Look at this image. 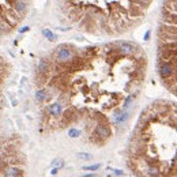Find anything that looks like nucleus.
<instances>
[{"instance_id":"nucleus-1","label":"nucleus","mask_w":177,"mask_h":177,"mask_svg":"<svg viewBox=\"0 0 177 177\" xmlns=\"http://www.w3.org/2000/svg\"><path fill=\"white\" fill-rule=\"evenodd\" d=\"M76 55H75L74 48H71L67 44H63L60 46H57V49L55 52V59L60 64H68L70 61H72V59Z\"/></svg>"},{"instance_id":"nucleus-2","label":"nucleus","mask_w":177,"mask_h":177,"mask_svg":"<svg viewBox=\"0 0 177 177\" xmlns=\"http://www.w3.org/2000/svg\"><path fill=\"white\" fill-rule=\"evenodd\" d=\"M117 52L121 56H136L139 52H141V48L134 45L129 41H119V42L115 44Z\"/></svg>"},{"instance_id":"nucleus-3","label":"nucleus","mask_w":177,"mask_h":177,"mask_svg":"<svg viewBox=\"0 0 177 177\" xmlns=\"http://www.w3.org/2000/svg\"><path fill=\"white\" fill-rule=\"evenodd\" d=\"M177 72V63H158V74L162 80L173 78Z\"/></svg>"},{"instance_id":"nucleus-4","label":"nucleus","mask_w":177,"mask_h":177,"mask_svg":"<svg viewBox=\"0 0 177 177\" xmlns=\"http://www.w3.org/2000/svg\"><path fill=\"white\" fill-rule=\"evenodd\" d=\"M110 134H112V129H110V127L106 123H98L95 125V128H94V136L98 138V139H101V141L108 139L110 136Z\"/></svg>"},{"instance_id":"nucleus-5","label":"nucleus","mask_w":177,"mask_h":177,"mask_svg":"<svg viewBox=\"0 0 177 177\" xmlns=\"http://www.w3.org/2000/svg\"><path fill=\"white\" fill-rule=\"evenodd\" d=\"M1 174H3V177H23V169L17 165L6 166L1 170Z\"/></svg>"},{"instance_id":"nucleus-6","label":"nucleus","mask_w":177,"mask_h":177,"mask_svg":"<svg viewBox=\"0 0 177 177\" xmlns=\"http://www.w3.org/2000/svg\"><path fill=\"white\" fill-rule=\"evenodd\" d=\"M27 7H29V3H26V1H12V8L21 18L27 12Z\"/></svg>"},{"instance_id":"nucleus-7","label":"nucleus","mask_w":177,"mask_h":177,"mask_svg":"<svg viewBox=\"0 0 177 177\" xmlns=\"http://www.w3.org/2000/svg\"><path fill=\"white\" fill-rule=\"evenodd\" d=\"M48 110L53 117H57V116H60V115L63 116V105L60 102H53L52 105H49Z\"/></svg>"},{"instance_id":"nucleus-8","label":"nucleus","mask_w":177,"mask_h":177,"mask_svg":"<svg viewBox=\"0 0 177 177\" xmlns=\"http://www.w3.org/2000/svg\"><path fill=\"white\" fill-rule=\"evenodd\" d=\"M37 71H38V74L40 75H48L49 71H50V64H49L46 60H40V63H38V67H37Z\"/></svg>"},{"instance_id":"nucleus-9","label":"nucleus","mask_w":177,"mask_h":177,"mask_svg":"<svg viewBox=\"0 0 177 177\" xmlns=\"http://www.w3.org/2000/svg\"><path fill=\"white\" fill-rule=\"evenodd\" d=\"M127 117H128V113L127 112H121V110L117 109L115 112V115H113V121L116 123V124H121L127 120Z\"/></svg>"},{"instance_id":"nucleus-10","label":"nucleus","mask_w":177,"mask_h":177,"mask_svg":"<svg viewBox=\"0 0 177 177\" xmlns=\"http://www.w3.org/2000/svg\"><path fill=\"white\" fill-rule=\"evenodd\" d=\"M46 97H48V94H46V91L42 90V89H40V90H37V91H36L37 102H44V101L46 99Z\"/></svg>"},{"instance_id":"nucleus-11","label":"nucleus","mask_w":177,"mask_h":177,"mask_svg":"<svg viewBox=\"0 0 177 177\" xmlns=\"http://www.w3.org/2000/svg\"><path fill=\"white\" fill-rule=\"evenodd\" d=\"M42 34H44V37H46L49 41H55L56 38H57V36H56L55 33H52V31L49 30V29H44L42 30Z\"/></svg>"},{"instance_id":"nucleus-12","label":"nucleus","mask_w":177,"mask_h":177,"mask_svg":"<svg viewBox=\"0 0 177 177\" xmlns=\"http://www.w3.org/2000/svg\"><path fill=\"white\" fill-rule=\"evenodd\" d=\"M136 97V94H131V95H128V97L125 98V101H124V105H123V109H125V108H128L129 105H131V102L134 101V98Z\"/></svg>"},{"instance_id":"nucleus-13","label":"nucleus","mask_w":177,"mask_h":177,"mask_svg":"<svg viewBox=\"0 0 177 177\" xmlns=\"http://www.w3.org/2000/svg\"><path fill=\"white\" fill-rule=\"evenodd\" d=\"M68 135L71 138H78V136H80V131L76 128H70L68 129Z\"/></svg>"},{"instance_id":"nucleus-14","label":"nucleus","mask_w":177,"mask_h":177,"mask_svg":"<svg viewBox=\"0 0 177 177\" xmlns=\"http://www.w3.org/2000/svg\"><path fill=\"white\" fill-rule=\"evenodd\" d=\"M63 165H64V161L61 158H56L55 161L52 162V166H53V168H57V169H60Z\"/></svg>"},{"instance_id":"nucleus-15","label":"nucleus","mask_w":177,"mask_h":177,"mask_svg":"<svg viewBox=\"0 0 177 177\" xmlns=\"http://www.w3.org/2000/svg\"><path fill=\"white\" fill-rule=\"evenodd\" d=\"M76 157H78L79 159H86V161L93 158V155L91 154H89V153H78L76 154Z\"/></svg>"},{"instance_id":"nucleus-16","label":"nucleus","mask_w":177,"mask_h":177,"mask_svg":"<svg viewBox=\"0 0 177 177\" xmlns=\"http://www.w3.org/2000/svg\"><path fill=\"white\" fill-rule=\"evenodd\" d=\"M99 168H101V165H99V164H94V165H89V166H83V168H82V169H83V170H97V169H99Z\"/></svg>"},{"instance_id":"nucleus-17","label":"nucleus","mask_w":177,"mask_h":177,"mask_svg":"<svg viewBox=\"0 0 177 177\" xmlns=\"http://www.w3.org/2000/svg\"><path fill=\"white\" fill-rule=\"evenodd\" d=\"M113 170V173L116 174V176H124V172L123 170H119V169H112Z\"/></svg>"},{"instance_id":"nucleus-18","label":"nucleus","mask_w":177,"mask_h":177,"mask_svg":"<svg viewBox=\"0 0 177 177\" xmlns=\"http://www.w3.org/2000/svg\"><path fill=\"white\" fill-rule=\"evenodd\" d=\"M4 165H6V161H4V159H1V158H0V169H1V170L4 169Z\"/></svg>"},{"instance_id":"nucleus-19","label":"nucleus","mask_w":177,"mask_h":177,"mask_svg":"<svg viewBox=\"0 0 177 177\" xmlns=\"http://www.w3.org/2000/svg\"><path fill=\"white\" fill-rule=\"evenodd\" d=\"M4 33H6V30H4V26H3V23L0 22V36H1V34H4Z\"/></svg>"},{"instance_id":"nucleus-20","label":"nucleus","mask_w":177,"mask_h":177,"mask_svg":"<svg viewBox=\"0 0 177 177\" xmlns=\"http://www.w3.org/2000/svg\"><path fill=\"white\" fill-rule=\"evenodd\" d=\"M57 172H59V169H57V168H53V169L50 170V174H52V176H55V174H56V173H57Z\"/></svg>"},{"instance_id":"nucleus-21","label":"nucleus","mask_w":177,"mask_h":177,"mask_svg":"<svg viewBox=\"0 0 177 177\" xmlns=\"http://www.w3.org/2000/svg\"><path fill=\"white\" fill-rule=\"evenodd\" d=\"M29 30V26H26V27H22L21 29V33H25V31H27Z\"/></svg>"},{"instance_id":"nucleus-22","label":"nucleus","mask_w":177,"mask_h":177,"mask_svg":"<svg viewBox=\"0 0 177 177\" xmlns=\"http://www.w3.org/2000/svg\"><path fill=\"white\" fill-rule=\"evenodd\" d=\"M148 37H150V31H147L146 36H145V40H148Z\"/></svg>"},{"instance_id":"nucleus-23","label":"nucleus","mask_w":177,"mask_h":177,"mask_svg":"<svg viewBox=\"0 0 177 177\" xmlns=\"http://www.w3.org/2000/svg\"><path fill=\"white\" fill-rule=\"evenodd\" d=\"M176 166H177V161H176Z\"/></svg>"}]
</instances>
